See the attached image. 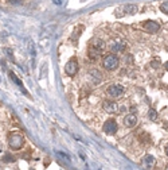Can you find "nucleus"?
Returning a JSON list of instances; mask_svg holds the SVG:
<instances>
[{"instance_id": "39448f33", "label": "nucleus", "mask_w": 168, "mask_h": 170, "mask_svg": "<svg viewBox=\"0 0 168 170\" xmlns=\"http://www.w3.org/2000/svg\"><path fill=\"white\" fill-rule=\"evenodd\" d=\"M124 87L122 85H118V84H114V85H110V87L106 89V92H108L109 96L112 97H120L121 95L124 93Z\"/></svg>"}, {"instance_id": "5701e85b", "label": "nucleus", "mask_w": 168, "mask_h": 170, "mask_svg": "<svg viewBox=\"0 0 168 170\" xmlns=\"http://www.w3.org/2000/svg\"><path fill=\"white\" fill-rule=\"evenodd\" d=\"M165 170H168V165H167V167H165Z\"/></svg>"}, {"instance_id": "4be33fe9", "label": "nucleus", "mask_w": 168, "mask_h": 170, "mask_svg": "<svg viewBox=\"0 0 168 170\" xmlns=\"http://www.w3.org/2000/svg\"><path fill=\"white\" fill-rule=\"evenodd\" d=\"M0 153H1V143H0Z\"/></svg>"}, {"instance_id": "9d476101", "label": "nucleus", "mask_w": 168, "mask_h": 170, "mask_svg": "<svg viewBox=\"0 0 168 170\" xmlns=\"http://www.w3.org/2000/svg\"><path fill=\"white\" fill-rule=\"evenodd\" d=\"M124 124L127 126V127H129V128L135 127V126L137 124V116L135 115V113H129V115H127L125 118H124Z\"/></svg>"}, {"instance_id": "aec40b11", "label": "nucleus", "mask_w": 168, "mask_h": 170, "mask_svg": "<svg viewBox=\"0 0 168 170\" xmlns=\"http://www.w3.org/2000/svg\"><path fill=\"white\" fill-rule=\"evenodd\" d=\"M164 67H165V70H168V61L164 64Z\"/></svg>"}, {"instance_id": "2eb2a0df", "label": "nucleus", "mask_w": 168, "mask_h": 170, "mask_svg": "<svg viewBox=\"0 0 168 170\" xmlns=\"http://www.w3.org/2000/svg\"><path fill=\"white\" fill-rule=\"evenodd\" d=\"M125 11L129 14H136L137 12V7L136 6H127L125 7Z\"/></svg>"}, {"instance_id": "f8f14e48", "label": "nucleus", "mask_w": 168, "mask_h": 170, "mask_svg": "<svg viewBox=\"0 0 168 170\" xmlns=\"http://www.w3.org/2000/svg\"><path fill=\"white\" fill-rule=\"evenodd\" d=\"M10 77H11V80H12L14 82L19 85V87H20V89H22L23 92H24V93H27V92H26V90H24V88H23V84H22V81H20L19 78L16 77V74H15V73H12V72H10Z\"/></svg>"}, {"instance_id": "9b49d317", "label": "nucleus", "mask_w": 168, "mask_h": 170, "mask_svg": "<svg viewBox=\"0 0 168 170\" xmlns=\"http://www.w3.org/2000/svg\"><path fill=\"white\" fill-rule=\"evenodd\" d=\"M90 76H93L92 80H93V82H94V84H100V82H101L102 74L100 73L98 70H92V72H90Z\"/></svg>"}, {"instance_id": "6ab92c4d", "label": "nucleus", "mask_w": 168, "mask_h": 170, "mask_svg": "<svg viewBox=\"0 0 168 170\" xmlns=\"http://www.w3.org/2000/svg\"><path fill=\"white\" fill-rule=\"evenodd\" d=\"M19 1H22V0H10V3H14V4H18Z\"/></svg>"}, {"instance_id": "f03ea898", "label": "nucleus", "mask_w": 168, "mask_h": 170, "mask_svg": "<svg viewBox=\"0 0 168 170\" xmlns=\"http://www.w3.org/2000/svg\"><path fill=\"white\" fill-rule=\"evenodd\" d=\"M8 144H10V147L12 150H20L23 147V144H24V138H23L20 134H11L8 136Z\"/></svg>"}, {"instance_id": "1a4fd4ad", "label": "nucleus", "mask_w": 168, "mask_h": 170, "mask_svg": "<svg viewBox=\"0 0 168 170\" xmlns=\"http://www.w3.org/2000/svg\"><path fill=\"white\" fill-rule=\"evenodd\" d=\"M144 29L147 30L148 32H151V34H153V32H157L159 29H160V24L156 22H153V20H147V22H144Z\"/></svg>"}, {"instance_id": "f3484780", "label": "nucleus", "mask_w": 168, "mask_h": 170, "mask_svg": "<svg viewBox=\"0 0 168 170\" xmlns=\"http://www.w3.org/2000/svg\"><path fill=\"white\" fill-rule=\"evenodd\" d=\"M4 162H15V157H12V155H6V157H4Z\"/></svg>"}, {"instance_id": "f257e3e1", "label": "nucleus", "mask_w": 168, "mask_h": 170, "mask_svg": "<svg viewBox=\"0 0 168 170\" xmlns=\"http://www.w3.org/2000/svg\"><path fill=\"white\" fill-rule=\"evenodd\" d=\"M118 65H120V60H118L117 55L108 54L102 58V66H104L106 70H114V69L118 67Z\"/></svg>"}, {"instance_id": "4468645a", "label": "nucleus", "mask_w": 168, "mask_h": 170, "mask_svg": "<svg viewBox=\"0 0 168 170\" xmlns=\"http://www.w3.org/2000/svg\"><path fill=\"white\" fill-rule=\"evenodd\" d=\"M148 118L152 120V122H156L157 120V112H156L155 109H149L148 112Z\"/></svg>"}, {"instance_id": "b1692460", "label": "nucleus", "mask_w": 168, "mask_h": 170, "mask_svg": "<svg viewBox=\"0 0 168 170\" xmlns=\"http://www.w3.org/2000/svg\"><path fill=\"white\" fill-rule=\"evenodd\" d=\"M31 170H34V169H31Z\"/></svg>"}, {"instance_id": "423d86ee", "label": "nucleus", "mask_w": 168, "mask_h": 170, "mask_svg": "<svg viewBox=\"0 0 168 170\" xmlns=\"http://www.w3.org/2000/svg\"><path fill=\"white\" fill-rule=\"evenodd\" d=\"M125 47H127V45H125L122 41H117V39L109 43V49H110L113 53H122L124 50H125Z\"/></svg>"}, {"instance_id": "7ed1b4c3", "label": "nucleus", "mask_w": 168, "mask_h": 170, "mask_svg": "<svg viewBox=\"0 0 168 170\" xmlns=\"http://www.w3.org/2000/svg\"><path fill=\"white\" fill-rule=\"evenodd\" d=\"M65 72H66L67 76H75V73L78 72V62H77L75 58H71L67 61V64L65 65Z\"/></svg>"}, {"instance_id": "dca6fc26", "label": "nucleus", "mask_w": 168, "mask_h": 170, "mask_svg": "<svg viewBox=\"0 0 168 170\" xmlns=\"http://www.w3.org/2000/svg\"><path fill=\"white\" fill-rule=\"evenodd\" d=\"M160 10H162L164 14H167V15H168V1L162 3V6H160Z\"/></svg>"}, {"instance_id": "0eeeda50", "label": "nucleus", "mask_w": 168, "mask_h": 170, "mask_svg": "<svg viewBox=\"0 0 168 170\" xmlns=\"http://www.w3.org/2000/svg\"><path fill=\"white\" fill-rule=\"evenodd\" d=\"M141 164H143L144 169L151 170V169H153V167H155V158H153L152 155L147 154V155H144V157H143V159H141Z\"/></svg>"}, {"instance_id": "ddd939ff", "label": "nucleus", "mask_w": 168, "mask_h": 170, "mask_svg": "<svg viewBox=\"0 0 168 170\" xmlns=\"http://www.w3.org/2000/svg\"><path fill=\"white\" fill-rule=\"evenodd\" d=\"M92 46H93V47L97 49L98 52H101V53H102V50L105 49V42H104V41H101V39H97V41H95Z\"/></svg>"}, {"instance_id": "a211bd4d", "label": "nucleus", "mask_w": 168, "mask_h": 170, "mask_svg": "<svg viewBox=\"0 0 168 170\" xmlns=\"http://www.w3.org/2000/svg\"><path fill=\"white\" fill-rule=\"evenodd\" d=\"M4 52H6L7 54H8V57H10L11 60H14V57H12V52H11L10 49H4Z\"/></svg>"}, {"instance_id": "20e7f679", "label": "nucleus", "mask_w": 168, "mask_h": 170, "mask_svg": "<svg viewBox=\"0 0 168 170\" xmlns=\"http://www.w3.org/2000/svg\"><path fill=\"white\" fill-rule=\"evenodd\" d=\"M102 130H104L105 134L114 135L116 132H117V123H116V120H114V119H108V120L104 123Z\"/></svg>"}, {"instance_id": "412c9836", "label": "nucleus", "mask_w": 168, "mask_h": 170, "mask_svg": "<svg viewBox=\"0 0 168 170\" xmlns=\"http://www.w3.org/2000/svg\"><path fill=\"white\" fill-rule=\"evenodd\" d=\"M165 154H167V157H168V144L165 146Z\"/></svg>"}, {"instance_id": "6e6552de", "label": "nucleus", "mask_w": 168, "mask_h": 170, "mask_svg": "<svg viewBox=\"0 0 168 170\" xmlns=\"http://www.w3.org/2000/svg\"><path fill=\"white\" fill-rule=\"evenodd\" d=\"M102 107H104V109L109 113H114V112H117L118 111L117 103H114V101H112V100H106V101H104Z\"/></svg>"}]
</instances>
